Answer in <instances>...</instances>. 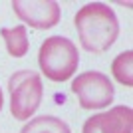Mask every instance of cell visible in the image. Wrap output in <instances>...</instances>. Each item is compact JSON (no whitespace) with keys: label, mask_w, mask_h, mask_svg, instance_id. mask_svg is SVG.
<instances>
[{"label":"cell","mask_w":133,"mask_h":133,"mask_svg":"<svg viewBox=\"0 0 133 133\" xmlns=\"http://www.w3.org/2000/svg\"><path fill=\"white\" fill-rule=\"evenodd\" d=\"M2 105H4V95H2V89H0V111H2Z\"/></svg>","instance_id":"30bf717a"},{"label":"cell","mask_w":133,"mask_h":133,"mask_svg":"<svg viewBox=\"0 0 133 133\" xmlns=\"http://www.w3.org/2000/svg\"><path fill=\"white\" fill-rule=\"evenodd\" d=\"M38 64L46 79L66 82L76 74L79 66V52L70 38L50 36L42 42L38 54Z\"/></svg>","instance_id":"7a4b0ae2"},{"label":"cell","mask_w":133,"mask_h":133,"mask_svg":"<svg viewBox=\"0 0 133 133\" xmlns=\"http://www.w3.org/2000/svg\"><path fill=\"white\" fill-rule=\"evenodd\" d=\"M20 133H72L66 121L54 115H40L34 117L22 127Z\"/></svg>","instance_id":"ba28073f"},{"label":"cell","mask_w":133,"mask_h":133,"mask_svg":"<svg viewBox=\"0 0 133 133\" xmlns=\"http://www.w3.org/2000/svg\"><path fill=\"white\" fill-rule=\"evenodd\" d=\"M16 16L36 30H50L60 22V4L56 0H12Z\"/></svg>","instance_id":"5b68a950"},{"label":"cell","mask_w":133,"mask_h":133,"mask_svg":"<svg viewBox=\"0 0 133 133\" xmlns=\"http://www.w3.org/2000/svg\"><path fill=\"white\" fill-rule=\"evenodd\" d=\"M82 133H133V109L117 105L109 111H101L88 117Z\"/></svg>","instance_id":"8992f818"},{"label":"cell","mask_w":133,"mask_h":133,"mask_svg":"<svg viewBox=\"0 0 133 133\" xmlns=\"http://www.w3.org/2000/svg\"><path fill=\"white\" fill-rule=\"evenodd\" d=\"M74 24L78 28L82 48L91 54H103L119 36V20L103 2H89L82 6L74 18Z\"/></svg>","instance_id":"6da1fadb"},{"label":"cell","mask_w":133,"mask_h":133,"mask_svg":"<svg viewBox=\"0 0 133 133\" xmlns=\"http://www.w3.org/2000/svg\"><path fill=\"white\" fill-rule=\"evenodd\" d=\"M8 94H10V111L18 121H26L42 103L44 85L40 74L32 70L14 72L8 79Z\"/></svg>","instance_id":"3957f363"},{"label":"cell","mask_w":133,"mask_h":133,"mask_svg":"<svg viewBox=\"0 0 133 133\" xmlns=\"http://www.w3.org/2000/svg\"><path fill=\"white\" fill-rule=\"evenodd\" d=\"M72 91L78 97L82 109L99 111L111 105L115 97L113 83L101 72H83L76 79H72Z\"/></svg>","instance_id":"277c9868"},{"label":"cell","mask_w":133,"mask_h":133,"mask_svg":"<svg viewBox=\"0 0 133 133\" xmlns=\"http://www.w3.org/2000/svg\"><path fill=\"white\" fill-rule=\"evenodd\" d=\"M0 36L4 38L6 50L12 58H24L28 54V32L24 26H14V28H2Z\"/></svg>","instance_id":"52a82bcc"},{"label":"cell","mask_w":133,"mask_h":133,"mask_svg":"<svg viewBox=\"0 0 133 133\" xmlns=\"http://www.w3.org/2000/svg\"><path fill=\"white\" fill-rule=\"evenodd\" d=\"M131 64H133V52L131 50L121 52V54L113 60V64H111V74H113V78H115L119 83L127 85V88H131V85H133Z\"/></svg>","instance_id":"9c48e42d"}]
</instances>
